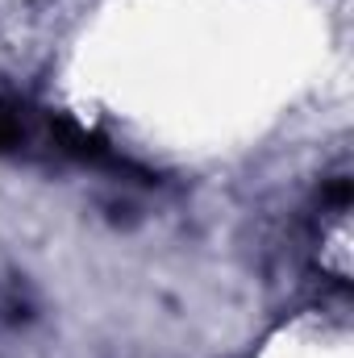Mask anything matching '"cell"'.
Masks as SVG:
<instances>
[{"label":"cell","instance_id":"1","mask_svg":"<svg viewBox=\"0 0 354 358\" xmlns=\"http://www.w3.org/2000/svg\"><path fill=\"white\" fill-rule=\"evenodd\" d=\"M0 155L8 159H50V163H84V167H117L129 171V163L84 125H76L63 113H50L34 104L29 96L0 88Z\"/></svg>","mask_w":354,"mask_h":358}]
</instances>
